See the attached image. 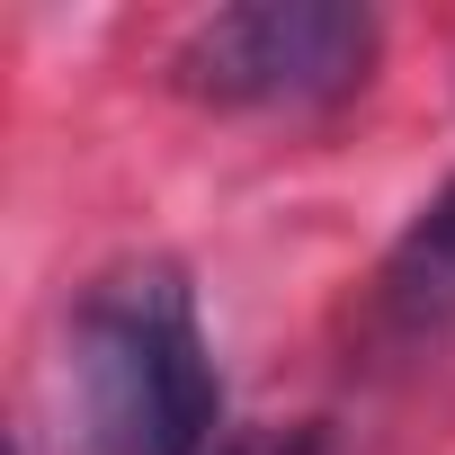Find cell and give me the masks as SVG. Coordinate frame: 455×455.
Masks as SVG:
<instances>
[{
	"instance_id": "3",
	"label": "cell",
	"mask_w": 455,
	"mask_h": 455,
	"mask_svg": "<svg viewBox=\"0 0 455 455\" xmlns=\"http://www.w3.org/2000/svg\"><path fill=\"white\" fill-rule=\"evenodd\" d=\"M384 313L393 331H446L455 322V179L402 223L384 259Z\"/></svg>"
},
{
	"instance_id": "4",
	"label": "cell",
	"mask_w": 455,
	"mask_h": 455,
	"mask_svg": "<svg viewBox=\"0 0 455 455\" xmlns=\"http://www.w3.org/2000/svg\"><path fill=\"white\" fill-rule=\"evenodd\" d=\"M214 455H331L322 428H251V437H223Z\"/></svg>"
},
{
	"instance_id": "2",
	"label": "cell",
	"mask_w": 455,
	"mask_h": 455,
	"mask_svg": "<svg viewBox=\"0 0 455 455\" xmlns=\"http://www.w3.org/2000/svg\"><path fill=\"white\" fill-rule=\"evenodd\" d=\"M375 72V19L348 0H251L179 36L170 81L205 108H331Z\"/></svg>"
},
{
	"instance_id": "1",
	"label": "cell",
	"mask_w": 455,
	"mask_h": 455,
	"mask_svg": "<svg viewBox=\"0 0 455 455\" xmlns=\"http://www.w3.org/2000/svg\"><path fill=\"white\" fill-rule=\"evenodd\" d=\"M214 357L188 277L143 259L81 295L72 313V437L81 455H205L214 446Z\"/></svg>"
}]
</instances>
